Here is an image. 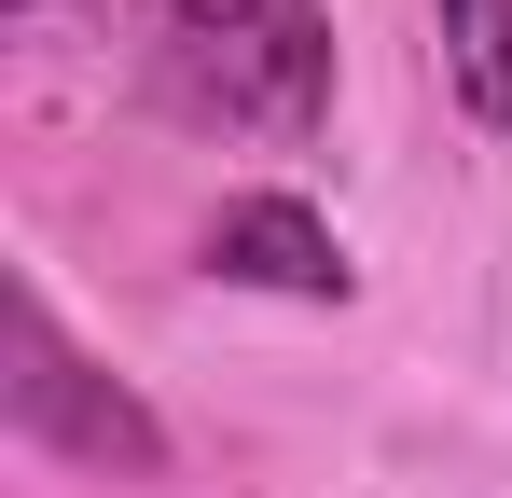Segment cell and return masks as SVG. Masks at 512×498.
I'll use <instances>...</instances> for the list:
<instances>
[{"instance_id":"obj_1","label":"cell","mask_w":512,"mask_h":498,"mask_svg":"<svg viewBox=\"0 0 512 498\" xmlns=\"http://www.w3.org/2000/svg\"><path fill=\"white\" fill-rule=\"evenodd\" d=\"M153 83H167V111L222 125V139H319V111H333V14L319 0H167Z\"/></svg>"},{"instance_id":"obj_2","label":"cell","mask_w":512,"mask_h":498,"mask_svg":"<svg viewBox=\"0 0 512 498\" xmlns=\"http://www.w3.org/2000/svg\"><path fill=\"white\" fill-rule=\"evenodd\" d=\"M0 415H14V443H42V457H70L97 485H167V415L139 402L111 360L70 346V319L42 305V277H14L0 291Z\"/></svg>"},{"instance_id":"obj_3","label":"cell","mask_w":512,"mask_h":498,"mask_svg":"<svg viewBox=\"0 0 512 498\" xmlns=\"http://www.w3.org/2000/svg\"><path fill=\"white\" fill-rule=\"evenodd\" d=\"M208 277H250V291H305V305H346V249L305 194H236L208 222Z\"/></svg>"},{"instance_id":"obj_4","label":"cell","mask_w":512,"mask_h":498,"mask_svg":"<svg viewBox=\"0 0 512 498\" xmlns=\"http://www.w3.org/2000/svg\"><path fill=\"white\" fill-rule=\"evenodd\" d=\"M443 83L485 139H512V0H443Z\"/></svg>"}]
</instances>
